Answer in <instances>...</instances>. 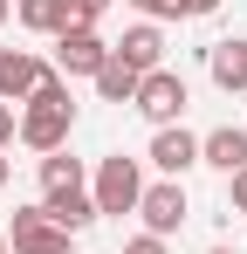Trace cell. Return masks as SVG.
<instances>
[{"mask_svg": "<svg viewBox=\"0 0 247 254\" xmlns=\"http://www.w3.org/2000/svg\"><path fill=\"white\" fill-rule=\"evenodd\" d=\"M185 7V21H206V14H220V0H179Z\"/></svg>", "mask_w": 247, "mask_h": 254, "instance_id": "20", "label": "cell"}, {"mask_svg": "<svg viewBox=\"0 0 247 254\" xmlns=\"http://www.w3.org/2000/svg\"><path fill=\"white\" fill-rule=\"evenodd\" d=\"M14 130H21V110H14V103H0V151L14 144Z\"/></svg>", "mask_w": 247, "mask_h": 254, "instance_id": "18", "label": "cell"}, {"mask_svg": "<svg viewBox=\"0 0 247 254\" xmlns=\"http://www.w3.org/2000/svg\"><path fill=\"white\" fill-rule=\"evenodd\" d=\"M144 158H151L165 179H185V172L199 165V137H192L185 124H165L158 137H151V151H144Z\"/></svg>", "mask_w": 247, "mask_h": 254, "instance_id": "8", "label": "cell"}, {"mask_svg": "<svg viewBox=\"0 0 247 254\" xmlns=\"http://www.w3.org/2000/svg\"><path fill=\"white\" fill-rule=\"evenodd\" d=\"M137 213H144V234H158V241H172L179 227H185V186L179 179H158V186H144V199H137Z\"/></svg>", "mask_w": 247, "mask_h": 254, "instance_id": "5", "label": "cell"}, {"mask_svg": "<svg viewBox=\"0 0 247 254\" xmlns=\"http://www.w3.org/2000/svg\"><path fill=\"white\" fill-rule=\"evenodd\" d=\"M206 76L227 96H247V42H213L206 48Z\"/></svg>", "mask_w": 247, "mask_h": 254, "instance_id": "11", "label": "cell"}, {"mask_svg": "<svg viewBox=\"0 0 247 254\" xmlns=\"http://www.w3.org/2000/svg\"><path fill=\"white\" fill-rule=\"evenodd\" d=\"M48 69H55V62H41V55H28V48H7V55H0V103L21 110V103L48 83Z\"/></svg>", "mask_w": 247, "mask_h": 254, "instance_id": "7", "label": "cell"}, {"mask_svg": "<svg viewBox=\"0 0 247 254\" xmlns=\"http://www.w3.org/2000/svg\"><path fill=\"white\" fill-rule=\"evenodd\" d=\"M14 21L28 35H69L76 28V7L69 0H14Z\"/></svg>", "mask_w": 247, "mask_h": 254, "instance_id": "12", "label": "cell"}, {"mask_svg": "<svg viewBox=\"0 0 247 254\" xmlns=\"http://www.w3.org/2000/svg\"><path fill=\"white\" fill-rule=\"evenodd\" d=\"M185 103H192V89H185L179 69H151V76L137 83V96H130V110H137L144 124H158V130L179 124V117H185Z\"/></svg>", "mask_w": 247, "mask_h": 254, "instance_id": "3", "label": "cell"}, {"mask_svg": "<svg viewBox=\"0 0 247 254\" xmlns=\"http://www.w3.org/2000/svg\"><path fill=\"white\" fill-rule=\"evenodd\" d=\"M76 234H62L41 206H14V227H7V248L14 254H69Z\"/></svg>", "mask_w": 247, "mask_h": 254, "instance_id": "4", "label": "cell"}, {"mask_svg": "<svg viewBox=\"0 0 247 254\" xmlns=\"http://www.w3.org/2000/svg\"><path fill=\"white\" fill-rule=\"evenodd\" d=\"M7 172H14V165H7V158H0V186H7Z\"/></svg>", "mask_w": 247, "mask_h": 254, "instance_id": "23", "label": "cell"}, {"mask_svg": "<svg viewBox=\"0 0 247 254\" xmlns=\"http://www.w3.org/2000/svg\"><path fill=\"white\" fill-rule=\"evenodd\" d=\"M130 7H137L144 21H185V7H179V0H130Z\"/></svg>", "mask_w": 247, "mask_h": 254, "instance_id": "16", "label": "cell"}, {"mask_svg": "<svg viewBox=\"0 0 247 254\" xmlns=\"http://www.w3.org/2000/svg\"><path fill=\"white\" fill-rule=\"evenodd\" d=\"M89 199H96V213H137V199H144V172H137V158L110 151V158L96 165V179H89Z\"/></svg>", "mask_w": 247, "mask_h": 254, "instance_id": "2", "label": "cell"}, {"mask_svg": "<svg viewBox=\"0 0 247 254\" xmlns=\"http://www.w3.org/2000/svg\"><path fill=\"white\" fill-rule=\"evenodd\" d=\"M199 165H213V172H247V130H234V124H220V130H206L199 137Z\"/></svg>", "mask_w": 247, "mask_h": 254, "instance_id": "10", "label": "cell"}, {"mask_svg": "<svg viewBox=\"0 0 247 254\" xmlns=\"http://www.w3.org/2000/svg\"><path fill=\"white\" fill-rule=\"evenodd\" d=\"M41 213H48L62 234H82L89 220H103V213H96V199H89V186H76V192H48V199H41Z\"/></svg>", "mask_w": 247, "mask_h": 254, "instance_id": "13", "label": "cell"}, {"mask_svg": "<svg viewBox=\"0 0 247 254\" xmlns=\"http://www.w3.org/2000/svg\"><path fill=\"white\" fill-rule=\"evenodd\" d=\"M103 62H110V42H103L96 28H69V35H55V69H62V76H89V83H96Z\"/></svg>", "mask_w": 247, "mask_h": 254, "instance_id": "6", "label": "cell"}, {"mask_svg": "<svg viewBox=\"0 0 247 254\" xmlns=\"http://www.w3.org/2000/svg\"><path fill=\"white\" fill-rule=\"evenodd\" d=\"M206 254H234V248H206Z\"/></svg>", "mask_w": 247, "mask_h": 254, "instance_id": "25", "label": "cell"}, {"mask_svg": "<svg viewBox=\"0 0 247 254\" xmlns=\"http://www.w3.org/2000/svg\"><path fill=\"white\" fill-rule=\"evenodd\" d=\"M7 14H14V0H0V21H7Z\"/></svg>", "mask_w": 247, "mask_h": 254, "instance_id": "22", "label": "cell"}, {"mask_svg": "<svg viewBox=\"0 0 247 254\" xmlns=\"http://www.w3.org/2000/svg\"><path fill=\"white\" fill-rule=\"evenodd\" d=\"M227 199H234V206L247 213V172H234V179H227Z\"/></svg>", "mask_w": 247, "mask_h": 254, "instance_id": "21", "label": "cell"}, {"mask_svg": "<svg viewBox=\"0 0 247 254\" xmlns=\"http://www.w3.org/2000/svg\"><path fill=\"white\" fill-rule=\"evenodd\" d=\"M0 55H7V48H0Z\"/></svg>", "mask_w": 247, "mask_h": 254, "instance_id": "26", "label": "cell"}, {"mask_svg": "<svg viewBox=\"0 0 247 254\" xmlns=\"http://www.w3.org/2000/svg\"><path fill=\"white\" fill-rule=\"evenodd\" d=\"M69 130H76V103H41V96H28V103H21V130H14V137H21L28 151L48 158V151H69Z\"/></svg>", "mask_w": 247, "mask_h": 254, "instance_id": "1", "label": "cell"}, {"mask_svg": "<svg viewBox=\"0 0 247 254\" xmlns=\"http://www.w3.org/2000/svg\"><path fill=\"white\" fill-rule=\"evenodd\" d=\"M110 55L130 62L137 76H151V69H165V28L158 21H137V28H124V42H110Z\"/></svg>", "mask_w": 247, "mask_h": 254, "instance_id": "9", "label": "cell"}, {"mask_svg": "<svg viewBox=\"0 0 247 254\" xmlns=\"http://www.w3.org/2000/svg\"><path fill=\"white\" fill-rule=\"evenodd\" d=\"M124 254H172V241H158V234H130Z\"/></svg>", "mask_w": 247, "mask_h": 254, "instance_id": "17", "label": "cell"}, {"mask_svg": "<svg viewBox=\"0 0 247 254\" xmlns=\"http://www.w3.org/2000/svg\"><path fill=\"white\" fill-rule=\"evenodd\" d=\"M137 83H144V76H137L130 62H117V55L96 69V96H103V103H130V96H137Z\"/></svg>", "mask_w": 247, "mask_h": 254, "instance_id": "14", "label": "cell"}, {"mask_svg": "<svg viewBox=\"0 0 247 254\" xmlns=\"http://www.w3.org/2000/svg\"><path fill=\"white\" fill-rule=\"evenodd\" d=\"M69 7H76V28H96V14H103L110 0H69Z\"/></svg>", "mask_w": 247, "mask_h": 254, "instance_id": "19", "label": "cell"}, {"mask_svg": "<svg viewBox=\"0 0 247 254\" xmlns=\"http://www.w3.org/2000/svg\"><path fill=\"white\" fill-rule=\"evenodd\" d=\"M0 254H7V227H0Z\"/></svg>", "mask_w": 247, "mask_h": 254, "instance_id": "24", "label": "cell"}, {"mask_svg": "<svg viewBox=\"0 0 247 254\" xmlns=\"http://www.w3.org/2000/svg\"><path fill=\"white\" fill-rule=\"evenodd\" d=\"M82 186V158H69V151H48L41 158V199L48 192H76Z\"/></svg>", "mask_w": 247, "mask_h": 254, "instance_id": "15", "label": "cell"}]
</instances>
